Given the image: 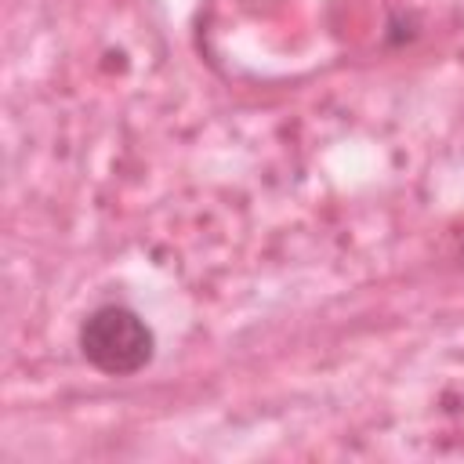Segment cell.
Masks as SVG:
<instances>
[{
    "label": "cell",
    "mask_w": 464,
    "mask_h": 464,
    "mask_svg": "<svg viewBox=\"0 0 464 464\" xmlns=\"http://www.w3.org/2000/svg\"><path fill=\"white\" fill-rule=\"evenodd\" d=\"M80 355L87 366H94L105 377H134L141 373L156 355V334L152 326L127 304H98L83 315L76 334Z\"/></svg>",
    "instance_id": "obj_1"
},
{
    "label": "cell",
    "mask_w": 464,
    "mask_h": 464,
    "mask_svg": "<svg viewBox=\"0 0 464 464\" xmlns=\"http://www.w3.org/2000/svg\"><path fill=\"white\" fill-rule=\"evenodd\" d=\"M460 254H464V239H460Z\"/></svg>",
    "instance_id": "obj_2"
}]
</instances>
